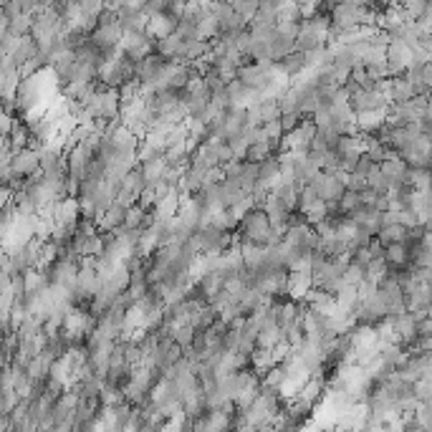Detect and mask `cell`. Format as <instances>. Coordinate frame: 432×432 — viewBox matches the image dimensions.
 <instances>
[{"mask_svg":"<svg viewBox=\"0 0 432 432\" xmlns=\"http://www.w3.org/2000/svg\"><path fill=\"white\" fill-rule=\"evenodd\" d=\"M316 200H319V192L314 190V184H304V190L299 192V210L301 213H306V210L311 208Z\"/></svg>","mask_w":432,"mask_h":432,"instance_id":"cell-38","label":"cell"},{"mask_svg":"<svg viewBox=\"0 0 432 432\" xmlns=\"http://www.w3.org/2000/svg\"><path fill=\"white\" fill-rule=\"evenodd\" d=\"M392 109V106H389ZM389 109H369V111H357V127L359 132H372L375 134L380 127H384L389 121Z\"/></svg>","mask_w":432,"mask_h":432,"instance_id":"cell-12","label":"cell"},{"mask_svg":"<svg viewBox=\"0 0 432 432\" xmlns=\"http://www.w3.org/2000/svg\"><path fill=\"white\" fill-rule=\"evenodd\" d=\"M278 144L271 142V139H263V142H253L248 147V152H245V160L248 162H255V165H260V162L265 160V157H271L273 150H276Z\"/></svg>","mask_w":432,"mask_h":432,"instance_id":"cell-26","label":"cell"},{"mask_svg":"<svg viewBox=\"0 0 432 432\" xmlns=\"http://www.w3.org/2000/svg\"><path fill=\"white\" fill-rule=\"evenodd\" d=\"M407 233H409V228L404 223H389L382 228L377 238H380L384 245H389V243H404L407 240Z\"/></svg>","mask_w":432,"mask_h":432,"instance_id":"cell-24","label":"cell"},{"mask_svg":"<svg viewBox=\"0 0 432 432\" xmlns=\"http://www.w3.org/2000/svg\"><path fill=\"white\" fill-rule=\"evenodd\" d=\"M387 273H389V263H387V258H372V263L364 268V278L372 281V283H377V286L384 281Z\"/></svg>","mask_w":432,"mask_h":432,"instance_id":"cell-28","label":"cell"},{"mask_svg":"<svg viewBox=\"0 0 432 432\" xmlns=\"http://www.w3.org/2000/svg\"><path fill=\"white\" fill-rule=\"evenodd\" d=\"M283 167H281V157L278 155H271L265 157L263 162L258 165V184H265V187H273L281 177Z\"/></svg>","mask_w":432,"mask_h":432,"instance_id":"cell-14","label":"cell"},{"mask_svg":"<svg viewBox=\"0 0 432 432\" xmlns=\"http://www.w3.org/2000/svg\"><path fill=\"white\" fill-rule=\"evenodd\" d=\"M175 31H177V18H175L170 11L152 13L150 21H147V33H150L155 40L167 38V35L175 33Z\"/></svg>","mask_w":432,"mask_h":432,"instance_id":"cell-7","label":"cell"},{"mask_svg":"<svg viewBox=\"0 0 432 432\" xmlns=\"http://www.w3.org/2000/svg\"><path fill=\"white\" fill-rule=\"evenodd\" d=\"M210 51H213V46H210V40L190 38V40H184L182 61H187V64H197V61H202V58L208 56Z\"/></svg>","mask_w":432,"mask_h":432,"instance_id":"cell-17","label":"cell"},{"mask_svg":"<svg viewBox=\"0 0 432 432\" xmlns=\"http://www.w3.org/2000/svg\"><path fill=\"white\" fill-rule=\"evenodd\" d=\"M349 104L354 111H369V109H389L392 101L380 89H354L349 96Z\"/></svg>","mask_w":432,"mask_h":432,"instance_id":"cell-4","label":"cell"},{"mask_svg":"<svg viewBox=\"0 0 432 432\" xmlns=\"http://www.w3.org/2000/svg\"><path fill=\"white\" fill-rule=\"evenodd\" d=\"M430 3H432V0H430Z\"/></svg>","mask_w":432,"mask_h":432,"instance_id":"cell-44","label":"cell"},{"mask_svg":"<svg viewBox=\"0 0 432 432\" xmlns=\"http://www.w3.org/2000/svg\"><path fill=\"white\" fill-rule=\"evenodd\" d=\"M260 119H263V124L281 119V106H278V99H263V101H260Z\"/></svg>","mask_w":432,"mask_h":432,"instance_id":"cell-33","label":"cell"},{"mask_svg":"<svg viewBox=\"0 0 432 432\" xmlns=\"http://www.w3.org/2000/svg\"><path fill=\"white\" fill-rule=\"evenodd\" d=\"M319 172H321V167H319L316 162L309 157V152H306V155L296 162V167H294V177H296V182H299V184H309Z\"/></svg>","mask_w":432,"mask_h":432,"instance_id":"cell-19","label":"cell"},{"mask_svg":"<svg viewBox=\"0 0 432 432\" xmlns=\"http://www.w3.org/2000/svg\"><path fill=\"white\" fill-rule=\"evenodd\" d=\"M240 236L243 240H250V243H260V245H276L286 238V233L276 231L263 208H253L240 223Z\"/></svg>","mask_w":432,"mask_h":432,"instance_id":"cell-1","label":"cell"},{"mask_svg":"<svg viewBox=\"0 0 432 432\" xmlns=\"http://www.w3.org/2000/svg\"><path fill=\"white\" fill-rule=\"evenodd\" d=\"M167 167H170V162H167V157H165V155L155 157V160H150V162H142V172H144L147 184H157L160 179H165Z\"/></svg>","mask_w":432,"mask_h":432,"instance_id":"cell-18","label":"cell"},{"mask_svg":"<svg viewBox=\"0 0 432 432\" xmlns=\"http://www.w3.org/2000/svg\"><path fill=\"white\" fill-rule=\"evenodd\" d=\"M311 286H314V271H291V276H288V296L296 301L304 299Z\"/></svg>","mask_w":432,"mask_h":432,"instance_id":"cell-13","label":"cell"},{"mask_svg":"<svg viewBox=\"0 0 432 432\" xmlns=\"http://www.w3.org/2000/svg\"><path fill=\"white\" fill-rule=\"evenodd\" d=\"M336 150H339L341 157H362L364 155V144H362V137L357 134H341L339 144H336Z\"/></svg>","mask_w":432,"mask_h":432,"instance_id":"cell-21","label":"cell"},{"mask_svg":"<svg viewBox=\"0 0 432 432\" xmlns=\"http://www.w3.org/2000/svg\"><path fill=\"white\" fill-rule=\"evenodd\" d=\"M415 397L420 404H432V380H417L415 382Z\"/></svg>","mask_w":432,"mask_h":432,"instance_id":"cell-37","label":"cell"},{"mask_svg":"<svg viewBox=\"0 0 432 432\" xmlns=\"http://www.w3.org/2000/svg\"><path fill=\"white\" fill-rule=\"evenodd\" d=\"M89 38H92L99 48H104V51L119 48L121 38H124V26H121L119 18H116V21H106V23H96V28L92 31Z\"/></svg>","mask_w":432,"mask_h":432,"instance_id":"cell-5","label":"cell"},{"mask_svg":"<svg viewBox=\"0 0 432 432\" xmlns=\"http://www.w3.org/2000/svg\"><path fill=\"white\" fill-rule=\"evenodd\" d=\"M339 208H341V213H344V215L359 210V208H362V192L346 190L344 195H341V200H339Z\"/></svg>","mask_w":432,"mask_h":432,"instance_id":"cell-35","label":"cell"},{"mask_svg":"<svg viewBox=\"0 0 432 432\" xmlns=\"http://www.w3.org/2000/svg\"><path fill=\"white\" fill-rule=\"evenodd\" d=\"M119 187H124V190L134 192V195L139 197V192L147 187V179H144V172H142V162H139L137 167H132L127 175H124V179H121Z\"/></svg>","mask_w":432,"mask_h":432,"instance_id":"cell-25","label":"cell"},{"mask_svg":"<svg viewBox=\"0 0 432 432\" xmlns=\"http://www.w3.org/2000/svg\"><path fill=\"white\" fill-rule=\"evenodd\" d=\"M124 218H127V208L119 205V202H114V205H111V208L96 220V225H99V231L101 233H111V231L124 228Z\"/></svg>","mask_w":432,"mask_h":432,"instance_id":"cell-15","label":"cell"},{"mask_svg":"<svg viewBox=\"0 0 432 432\" xmlns=\"http://www.w3.org/2000/svg\"><path fill=\"white\" fill-rule=\"evenodd\" d=\"M372 250H369V245H359V248H354L352 250V263H357V265H362V268H367L369 263H372Z\"/></svg>","mask_w":432,"mask_h":432,"instance_id":"cell-40","label":"cell"},{"mask_svg":"<svg viewBox=\"0 0 432 432\" xmlns=\"http://www.w3.org/2000/svg\"><path fill=\"white\" fill-rule=\"evenodd\" d=\"M116 202L119 205H124V208H132L134 202H137V195L129 190H124V187H119V192H116Z\"/></svg>","mask_w":432,"mask_h":432,"instance_id":"cell-42","label":"cell"},{"mask_svg":"<svg viewBox=\"0 0 432 432\" xmlns=\"http://www.w3.org/2000/svg\"><path fill=\"white\" fill-rule=\"evenodd\" d=\"M182 51H184V38L177 31L170 33L167 38L157 40V53H162V56L170 58V61H182Z\"/></svg>","mask_w":432,"mask_h":432,"instance_id":"cell-16","label":"cell"},{"mask_svg":"<svg viewBox=\"0 0 432 432\" xmlns=\"http://www.w3.org/2000/svg\"><path fill=\"white\" fill-rule=\"evenodd\" d=\"M384 94L389 96L392 104H404V101L417 96V89H415V84L407 79V74H402V76H392V79H389V89H387Z\"/></svg>","mask_w":432,"mask_h":432,"instance_id":"cell-9","label":"cell"},{"mask_svg":"<svg viewBox=\"0 0 432 432\" xmlns=\"http://www.w3.org/2000/svg\"><path fill=\"white\" fill-rule=\"evenodd\" d=\"M367 182H369V187H372V190H377L380 195H387V190L392 187V179L384 175L382 165H375V167L369 170V172H367Z\"/></svg>","mask_w":432,"mask_h":432,"instance_id":"cell-27","label":"cell"},{"mask_svg":"<svg viewBox=\"0 0 432 432\" xmlns=\"http://www.w3.org/2000/svg\"><path fill=\"white\" fill-rule=\"evenodd\" d=\"M369 187V182H367V175H362V172H352V177H349V190H354V192H364Z\"/></svg>","mask_w":432,"mask_h":432,"instance_id":"cell-41","label":"cell"},{"mask_svg":"<svg viewBox=\"0 0 432 432\" xmlns=\"http://www.w3.org/2000/svg\"><path fill=\"white\" fill-rule=\"evenodd\" d=\"M218 311H215V306L213 304H202L200 309H197L195 314H192V326L197 328V331H205V328H210L215 321H218Z\"/></svg>","mask_w":432,"mask_h":432,"instance_id":"cell-22","label":"cell"},{"mask_svg":"<svg viewBox=\"0 0 432 432\" xmlns=\"http://www.w3.org/2000/svg\"><path fill=\"white\" fill-rule=\"evenodd\" d=\"M197 286H200V291H202V296H205V301L210 304V301H213L215 296H218L220 291L225 288V278L220 276V273L213 271V273H208V276L202 278V281L197 283Z\"/></svg>","mask_w":432,"mask_h":432,"instance_id":"cell-23","label":"cell"},{"mask_svg":"<svg viewBox=\"0 0 432 432\" xmlns=\"http://www.w3.org/2000/svg\"><path fill=\"white\" fill-rule=\"evenodd\" d=\"M407 79L415 84L417 94H430L432 92V61L412 64L407 69Z\"/></svg>","mask_w":432,"mask_h":432,"instance_id":"cell-11","label":"cell"},{"mask_svg":"<svg viewBox=\"0 0 432 432\" xmlns=\"http://www.w3.org/2000/svg\"><path fill=\"white\" fill-rule=\"evenodd\" d=\"M415 190H432V170L425 167H412L409 170V179H407Z\"/></svg>","mask_w":432,"mask_h":432,"instance_id":"cell-31","label":"cell"},{"mask_svg":"<svg viewBox=\"0 0 432 432\" xmlns=\"http://www.w3.org/2000/svg\"><path fill=\"white\" fill-rule=\"evenodd\" d=\"M417 331H420V336H432V319L430 316L420 319V323H417ZM420 336H417V339H420Z\"/></svg>","mask_w":432,"mask_h":432,"instance_id":"cell-43","label":"cell"},{"mask_svg":"<svg viewBox=\"0 0 432 432\" xmlns=\"http://www.w3.org/2000/svg\"><path fill=\"white\" fill-rule=\"evenodd\" d=\"M278 69H281L288 79H299L301 74L309 71V53L296 48V51H291L288 56H283L281 61H278Z\"/></svg>","mask_w":432,"mask_h":432,"instance_id":"cell-10","label":"cell"},{"mask_svg":"<svg viewBox=\"0 0 432 432\" xmlns=\"http://www.w3.org/2000/svg\"><path fill=\"white\" fill-rule=\"evenodd\" d=\"M11 167H13V175H16V179L13 182H23V177H28V175H33L35 170H40V152L35 150H21L13 155V162H11Z\"/></svg>","mask_w":432,"mask_h":432,"instance_id":"cell-6","label":"cell"},{"mask_svg":"<svg viewBox=\"0 0 432 432\" xmlns=\"http://www.w3.org/2000/svg\"><path fill=\"white\" fill-rule=\"evenodd\" d=\"M399 6L404 8L409 21H420V18H425L432 11L430 0H399Z\"/></svg>","mask_w":432,"mask_h":432,"instance_id":"cell-29","label":"cell"},{"mask_svg":"<svg viewBox=\"0 0 432 432\" xmlns=\"http://www.w3.org/2000/svg\"><path fill=\"white\" fill-rule=\"evenodd\" d=\"M341 278H344L346 286H359V283L364 281V268H362V265H357V263H349Z\"/></svg>","mask_w":432,"mask_h":432,"instance_id":"cell-39","label":"cell"},{"mask_svg":"<svg viewBox=\"0 0 432 432\" xmlns=\"http://www.w3.org/2000/svg\"><path fill=\"white\" fill-rule=\"evenodd\" d=\"M155 38H152L150 33H147V28L144 31H127L124 33V38H121V51L127 53L132 61H142V58H147L150 53H155Z\"/></svg>","mask_w":432,"mask_h":432,"instance_id":"cell-3","label":"cell"},{"mask_svg":"<svg viewBox=\"0 0 432 432\" xmlns=\"http://www.w3.org/2000/svg\"><path fill=\"white\" fill-rule=\"evenodd\" d=\"M387 64L392 76L407 74V69L415 64V46L404 38H389V46H387Z\"/></svg>","mask_w":432,"mask_h":432,"instance_id":"cell-2","label":"cell"},{"mask_svg":"<svg viewBox=\"0 0 432 432\" xmlns=\"http://www.w3.org/2000/svg\"><path fill=\"white\" fill-rule=\"evenodd\" d=\"M394 321V331H397V341L399 346H409V344H415L417 336H420V331H417V319L412 316L409 311L404 314H397V316H392Z\"/></svg>","mask_w":432,"mask_h":432,"instance_id":"cell-8","label":"cell"},{"mask_svg":"<svg viewBox=\"0 0 432 432\" xmlns=\"http://www.w3.org/2000/svg\"><path fill=\"white\" fill-rule=\"evenodd\" d=\"M144 218H147V210L134 202L132 208H127V218H124V228H132V231H142L144 225Z\"/></svg>","mask_w":432,"mask_h":432,"instance_id":"cell-32","label":"cell"},{"mask_svg":"<svg viewBox=\"0 0 432 432\" xmlns=\"http://www.w3.org/2000/svg\"><path fill=\"white\" fill-rule=\"evenodd\" d=\"M384 258L389 268H404V265H409V245L407 243H389L384 248Z\"/></svg>","mask_w":432,"mask_h":432,"instance_id":"cell-20","label":"cell"},{"mask_svg":"<svg viewBox=\"0 0 432 432\" xmlns=\"http://www.w3.org/2000/svg\"><path fill=\"white\" fill-rule=\"evenodd\" d=\"M304 215H306V220H309V223H311V225H319L323 218H328V202H326V200H321V197H319V200L314 202L311 208L306 210Z\"/></svg>","mask_w":432,"mask_h":432,"instance_id":"cell-34","label":"cell"},{"mask_svg":"<svg viewBox=\"0 0 432 432\" xmlns=\"http://www.w3.org/2000/svg\"><path fill=\"white\" fill-rule=\"evenodd\" d=\"M231 147H233V152H236V157H240V160H245V152H248V147H250V137H248V132L243 129V132H238V134H233L231 139Z\"/></svg>","mask_w":432,"mask_h":432,"instance_id":"cell-36","label":"cell"},{"mask_svg":"<svg viewBox=\"0 0 432 432\" xmlns=\"http://www.w3.org/2000/svg\"><path fill=\"white\" fill-rule=\"evenodd\" d=\"M6 142L11 144L13 152L26 150V147H28V142H31V129H26V124H21V121H18L16 127H13V132L6 137Z\"/></svg>","mask_w":432,"mask_h":432,"instance_id":"cell-30","label":"cell"}]
</instances>
